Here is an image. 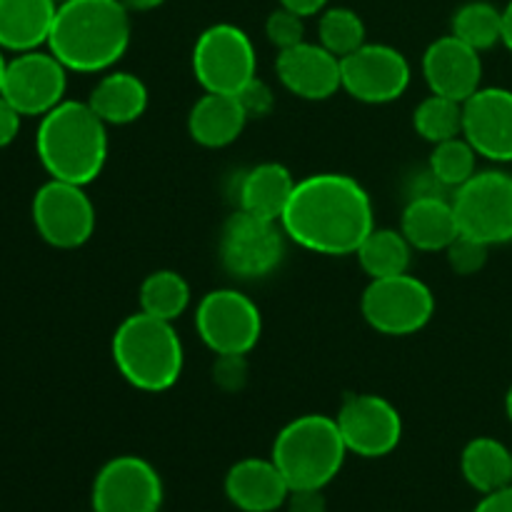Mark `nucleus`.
I'll return each instance as SVG.
<instances>
[{"label": "nucleus", "mask_w": 512, "mask_h": 512, "mask_svg": "<svg viewBox=\"0 0 512 512\" xmlns=\"http://www.w3.org/2000/svg\"><path fill=\"white\" fill-rule=\"evenodd\" d=\"M283 8L293 10V13L303 15V18H310V15H320L325 8H328L330 0H278Z\"/></svg>", "instance_id": "nucleus-39"}, {"label": "nucleus", "mask_w": 512, "mask_h": 512, "mask_svg": "<svg viewBox=\"0 0 512 512\" xmlns=\"http://www.w3.org/2000/svg\"><path fill=\"white\" fill-rule=\"evenodd\" d=\"M163 478L140 455H115L98 470L90 490L93 512H160Z\"/></svg>", "instance_id": "nucleus-13"}, {"label": "nucleus", "mask_w": 512, "mask_h": 512, "mask_svg": "<svg viewBox=\"0 0 512 512\" xmlns=\"http://www.w3.org/2000/svg\"><path fill=\"white\" fill-rule=\"evenodd\" d=\"M505 415H508V420L512 423V385L508 388V393H505Z\"/></svg>", "instance_id": "nucleus-42"}, {"label": "nucleus", "mask_w": 512, "mask_h": 512, "mask_svg": "<svg viewBox=\"0 0 512 512\" xmlns=\"http://www.w3.org/2000/svg\"><path fill=\"white\" fill-rule=\"evenodd\" d=\"M265 38H268V43L273 48H278V53L280 50L293 48V45L305 40V18L293 13V10L283 8V5H278L268 15V20H265Z\"/></svg>", "instance_id": "nucleus-33"}, {"label": "nucleus", "mask_w": 512, "mask_h": 512, "mask_svg": "<svg viewBox=\"0 0 512 512\" xmlns=\"http://www.w3.org/2000/svg\"><path fill=\"white\" fill-rule=\"evenodd\" d=\"M198 338L215 355H248L263 335V315L250 295L215 288L200 298L193 313Z\"/></svg>", "instance_id": "nucleus-9"}, {"label": "nucleus", "mask_w": 512, "mask_h": 512, "mask_svg": "<svg viewBox=\"0 0 512 512\" xmlns=\"http://www.w3.org/2000/svg\"><path fill=\"white\" fill-rule=\"evenodd\" d=\"M445 258H448L450 270H453L455 275L468 278V275H478L480 270L488 265L490 245L483 243V240H475L470 238V235L460 233L458 238L445 248Z\"/></svg>", "instance_id": "nucleus-32"}, {"label": "nucleus", "mask_w": 512, "mask_h": 512, "mask_svg": "<svg viewBox=\"0 0 512 512\" xmlns=\"http://www.w3.org/2000/svg\"><path fill=\"white\" fill-rule=\"evenodd\" d=\"M358 263L370 280L410 273L413 245L395 228H373L358 248Z\"/></svg>", "instance_id": "nucleus-26"}, {"label": "nucleus", "mask_w": 512, "mask_h": 512, "mask_svg": "<svg viewBox=\"0 0 512 512\" xmlns=\"http://www.w3.org/2000/svg\"><path fill=\"white\" fill-rule=\"evenodd\" d=\"M20 120H23V115L0 95V148H8L18 138Z\"/></svg>", "instance_id": "nucleus-37"}, {"label": "nucleus", "mask_w": 512, "mask_h": 512, "mask_svg": "<svg viewBox=\"0 0 512 512\" xmlns=\"http://www.w3.org/2000/svg\"><path fill=\"white\" fill-rule=\"evenodd\" d=\"M318 43L338 58H345L368 43V28L353 8L328 5L318 15Z\"/></svg>", "instance_id": "nucleus-30"}, {"label": "nucleus", "mask_w": 512, "mask_h": 512, "mask_svg": "<svg viewBox=\"0 0 512 512\" xmlns=\"http://www.w3.org/2000/svg\"><path fill=\"white\" fill-rule=\"evenodd\" d=\"M463 138L480 158L512 163V90L488 85L463 103Z\"/></svg>", "instance_id": "nucleus-16"}, {"label": "nucleus", "mask_w": 512, "mask_h": 512, "mask_svg": "<svg viewBox=\"0 0 512 512\" xmlns=\"http://www.w3.org/2000/svg\"><path fill=\"white\" fill-rule=\"evenodd\" d=\"M5 65H8V58L3 55V48H0V88H3V78H5Z\"/></svg>", "instance_id": "nucleus-43"}, {"label": "nucleus", "mask_w": 512, "mask_h": 512, "mask_svg": "<svg viewBox=\"0 0 512 512\" xmlns=\"http://www.w3.org/2000/svg\"><path fill=\"white\" fill-rule=\"evenodd\" d=\"M423 78L430 93L465 103L483 88V58L453 33L433 40L423 53Z\"/></svg>", "instance_id": "nucleus-18"}, {"label": "nucleus", "mask_w": 512, "mask_h": 512, "mask_svg": "<svg viewBox=\"0 0 512 512\" xmlns=\"http://www.w3.org/2000/svg\"><path fill=\"white\" fill-rule=\"evenodd\" d=\"M473 512H512V485L483 495V500L475 505Z\"/></svg>", "instance_id": "nucleus-38"}, {"label": "nucleus", "mask_w": 512, "mask_h": 512, "mask_svg": "<svg viewBox=\"0 0 512 512\" xmlns=\"http://www.w3.org/2000/svg\"><path fill=\"white\" fill-rule=\"evenodd\" d=\"M110 355L120 378L140 393H165L185 368L183 340L175 325L143 310L120 320L110 340Z\"/></svg>", "instance_id": "nucleus-4"}, {"label": "nucleus", "mask_w": 512, "mask_h": 512, "mask_svg": "<svg viewBox=\"0 0 512 512\" xmlns=\"http://www.w3.org/2000/svg\"><path fill=\"white\" fill-rule=\"evenodd\" d=\"M235 98L240 100V105H243L245 115H248V120H255V118H268L270 113H273L275 108V93L273 88H270L265 80H260L258 75H255L253 80H250L248 85H245L243 90H240Z\"/></svg>", "instance_id": "nucleus-35"}, {"label": "nucleus", "mask_w": 512, "mask_h": 512, "mask_svg": "<svg viewBox=\"0 0 512 512\" xmlns=\"http://www.w3.org/2000/svg\"><path fill=\"white\" fill-rule=\"evenodd\" d=\"M190 65L203 93L238 95L258 75V53L243 28L215 23L195 40Z\"/></svg>", "instance_id": "nucleus-6"}, {"label": "nucleus", "mask_w": 512, "mask_h": 512, "mask_svg": "<svg viewBox=\"0 0 512 512\" xmlns=\"http://www.w3.org/2000/svg\"><path fill=\"white\" fill-rule=\"evenodd\" d=\"M290 485L273 458H243L225 473V498L240 512H275L285 508Z\"/></svg>", "instance_id": "nucleus-19"}, {"label": "nucleus", "mask_w": 512, "mask_h": 512, "mask_svg": "<svg viewBox=\"0 0 512 512\" xmlns=\"http://www.w3.org/2000/svg\"><path fill=\"white\" fill-rule=\"evenodd\" d=\"M130 10L120 0H65L58 5L48 50L70 73H108L130 48Z\"/></svg>", "instance_id": "nucleus-2"}, {"label": "nucleus", "mask_w": 512, "mask_h": 512, "mask_svg": "<svg viewBox=\"0 0 512 512\" xmlns=\"http://www.w3.org/2000/svg\"><path fill=\"white\" fill-rule=\"evenodd\" d=\"M190 285L178 270H153L150 275H145V280L140 283L138 290V303L140 310L153 318L168 320L175 323L180 315H185V310L190 308Z\"/></svg>", "instance_id": "nucleus-27"}, {"label": "nucleus", "mask_w": 512, "mask_h": 512, "mask_svg": "<svg viewBox=\"0 0 512 512\" xmlns=\"http://www.w3.org/2000/svg\"><path fill=\"white\" fill-rule=\"evenodd\" d=\"M400 230L420 253H440L460 235L453 195H423L410 198L400 215Z\"/></svg>", "instance_id": "nucleus-20"}, {"label": "nucleus", "mask_w": 512, "mask_h": 512, "mask_svg": "<svg viewBox=\"0 0 512 512\" xmlns=\"http://www.w3.org/2000/svg\"><path fill=\"white\" fill-rule=\"evenodd\" d=\"M285 243L288 235L278 220L235 210L220 228L218 258L233 278L263 280L283 263Z\"/></svg>", "instance_id": "nucleus-8"}, {"label": "nucleus", "mask_w": 512, "mask_h": 512, "mask_svg": "<svg viewBox=\"0 0 512 512\" xmlns=\"http://www.w3.org/2000/svg\"><path fill=\"white\" fill-rule=\"evenodd\" d=\"M450 33L478 53L503 45V8L488 0H470L453 13Z\"/></svg>", "instance_id": "nucleus-28"}, {"label": "nucleus", "mask_w": 512, "mask_h": 512, "mask_svg": "<svg viewBox=\"0 0 512 512\" xmlns=\"http://www.w3.org/2000/svg\"><path fill=\"white\" fill-rule=\"evenodd\" d=\"M270 458L290 490H325L343 470L348 448L335 415H298L278 430Z\"/></svg>", "instance_id": "nucleus-5"}, {"label": "nucleus", "mask_w": 512, "mask_h": 512, "mask_svg": "<svg viewBox=\"0 0 512 512\" xmlns=\"http://www.w3.org/2000/svg\"><path fill=\"white\" fill-rule=\"evenodd\" d=\"M460 233L493 245L512 243V173L478 170L453 193Z\"/></svg>", "instance_id": "nucleus-10"}, {"label": "nucleus", "mask_w": 512, "mask_h": 512, "mask_svg": "<svg viewBox=\"0 0 512 512\" xmlns=\"http://www.w3.org/2000/svg\"><path fill=\"white\" fill-rule=\"evenodd\" d=\"M295 183L298 180L293 178V173L283 163L268 160V163L253 165V168L240 175L238 188H235L238 210L280 223L290 203V195L295 190Z\"/></svg>", "instance_id": "nucleus-22"}, {"label": "nucleus", "mask_w": 512, "mask_h": 512, "mask_svg": "<svg viewBox=\"0 0 512 512\" xmlns=\"http://www.w3.org/2000/svg\"><path fill=\"white\" fill-rule=\"evenodd\" d=\"M365 323L388 338L420 333L435 315V295L418 275H390L370 280L360 298Z\"/></svg>", "instance_id": "nucleus-7"}, {"label": "nucleus", "mask_w": 512, "mask_h": 512, "mask_svg": "<svg viewBox=\"0 0 512 512\" xmlns=\"http://www.w3.org/2000/svg\"><path fill=\"white\" fill-rule=\"evenodd\" d=\"M343 90L365 105H388L403 98L413 80L410 60L388 43H365L340 58Z\"/></svg>", "instance_id": "nucleus-12"}, {"label": "nucleus", "mask_w": 512, "mask_h": 512, "mask_svg": "<svg viewBox=\"0 0 512 512\" xmlns=\"http://www.w3.org/2000/svg\"><path fill=\"white\" fill-rule=\"evenodd\" d=\"M275 75L290 95L310 100V103L328 100L338 90H343L338 55H333L320 43H308V40L288 50H280L275 58Z\"/></svg>", "instance_id": "nucleus-17"}, {"label": "nucleus", "mask_w": 512, "mask_h": 512, "mask_svg": "<svg viewBox=\"0 0 512 512\" xmlns=\"http://www.w3.org/2000/svg\"><path fill=\"white\" fill-rule=\"evenodd\" d=\"M503 45L512 53V0L503 8Z\"/></svg>", "instance_id": "nucleus-41"}, {"label": "nucleus", "mask_w": 512, "mask_h": 512, "mask_svg": "<svg viewBox=\"0 0 512 512\" xmlns=\"http://www.w3.org/2000/svg\"><path fill=\"white\" fill-rule=\"evenodd\" d=\"M413 128L430 145L458 138L463 135V103L430 93L413 110Z\"/></svg>", "instance_id": "nucleus-29"}, {"label": "nucleus", "mask_w": 512, "mask_h": 512, "mask_svg": "<svg viewBox=\"0 0 512 512\" xmlns=\"http://www.w3.org/2000/svg\"><path fill=\"white\" fill-rule=\"evenodd\" d=\"M280 225L308 253L345 258L358 253L375 228V208L353 175L313 173L295 183Z\"/></svg>", "instance_id": "nucleus-1"}, {"label": "nucleus", "mask_w": 512, "mask_h": 512, "mask_svg": "<svg viewBox=\"0 0 512 512\" xmlns=\"http://www.w3.org/2000/svg\"><path fill=\"white\" fill-rule=\"evenodd\" d=\"M460 473L480 495L512 485V448L490 435H478L460 453Z\"/></svg>", "instance_id": "nucleus-25"}, {"label": "nucleus", "mask_w": 512, "mask_h": 512, "mask_svg": "<svg viewBox=\"0 0 512 512\" xmlns=\"http://www.w3.org/2000/svg\"><path fill=\"white\" fill-rule=\"evenodd\" d=\"M55 0H0V48L28 53L48 45Z\"/></svg>", "instance_id": "nucleus-23"}, {"label": "nucleus", "mask_w": 512, "mask_h": 512, "mask_svg": "<svg viewBox=\"0 0 512 512\" xmlns=\"http://www.w3.org/2000/svg\"><path fill=\"white\" fill-rule=\"evenodd\" d=\"M70 70L50 50L15 53L5 65L0 95L28 118H43L60 105L68 93Z\"/></svg>", "instance_id": "nucleus-15"}, {"label": "nucleus", "mask_w": 512, "mask_h": 512, "mask_svg": "<svg viewBox=\"0 0 512 512\" xmlns=\"http://www.w3.org/2000/svg\"><path fill=\"white\" fill-rule=\"evenodd\" d=\"M248 125L243 105L235 95L203 93L188 113V135L200 148L220 150L233 145Z\"/></svg>", "instance_id": "nucleus-21"}, {"label": "nucleus", "mask_w": 512, "mask_h": 512, "mask_svg": "<svg viewBox=\"0 0 512 512\" xmlns=\"http://www.w3.org/2000/svg\"><path fill=\"white\" fill-rule=\"evenodd\" d=\"M120 3H123L130 13H148V10L160 8L165 0H120Z\"/></svg>", "instance_id": "nucleus-40"}, {"label": "nucleus", "mask_w": 512, "mask_h": 512, "mask_svg": "<svg viewBox=\"0 0 512 512\" xmlns=\"http://www.w3.org/2000/svg\"><path fill=\"white\" fill-rule=\"evenodd\" d=\"M478 158L480 155L475 153L473 145H470L463 135H458V138H450L433 145V153H430L428 158V168L443 188L455 193L460 185H465L475 173H478Z\"/></svg>", "instance_id": "nucleus-31"}, {"label": "nucleus", "mask_w": 512, "mask_h": 512, "mask_svg": "<svg viewBox=\"0 0 512 512\" xmlns=\"http://www.w3.org/2000/svg\"><path fill=\"white\" fill-rule=\"evenodd\" d=\"M348 453L358 458H385L403 440V415L388 398L375 393H350L335 415Z\"/></svg>", "instance_id": "nucleus-14"}, {"label": "nucleus", "mask_w": 512, "mask_h": 512, "mask_svg": "<svg viewBox=\"0 0 512 512\" xmlns=\"http://www.w3.org/2000/svg\"><path fill=\"white\" fill-rule=\"evenodd\" d=\"M33 225L40 240L58 250L83 248L95 233L98 213L85 185L50 178L33 195Z\"/></svg>", "instance_id": "nucleus-11"}, {"label": "nucleus", "mask_w": 512, "mask_h": 512, "mask_svg": "<svg viewBox=\"0 0 512 512\" xmlns=\"http://www.w3.org/2000/svg\"><path fill=\"white\" fill-rule=\"evenodd\" d=\"M248 355H215L213 383L225 393H240L248 385Z\"/></svg>", "instance_id": "nucleus-34"}, {"label": "nucleus", "mask_w": 512, "mask_h": 512, "mask_svg": "<svg viewBox=\"0 0 512 512\" xmlns=\"http://www.w3.org/2000/svg\"><path fill=\"white\" fill-rule=\"evenodd\" d=\"M108 125L88 100H68L45 113L35 133V153L45 173L55 180L90 185L108 163Z\"/></svg>", "instance_id": "nucleus-3"}, {"label": "nucleus", "mask_w": 512, "mask_h": 512, "mask_svg": "<svg viewBox=\"0 0 512 512\" xmlns=\"http://www.w3.org/2000/svg\"><path fill=\"white\" fill-rule=\"evenodd\" d=\"M55 3H58V5H60V3H65V0H55Z\"/></svg>", "instance_id": "nucleus-44"}, {"label": "nucleus", "mask_w": 512, "mask_h": 512, "mask_svg": "<svg viewBox=\"0 0 512 512\" xmlns=\"http://www.w3.org/2000/svg\"><path fill=\"white\" fill-rule=\"evenodd\" d=\"M148 103V85L128 70H108L88 95V105L108 128L140 120L148 110Z\"/></svg>", "instance_id": "nucleus-24"}, {"label": "nucleus", "mask_w": 512, "mask_h": 512, "mask_svg": "<svg viewBox=\"0 0 512 512\" xmlns=\"http://www.w3.org/2000/svg\"><path fill=\"white\" fill-rule=\"evenodd\" d=\"M288 512H328V500H325L323 490H290Z\"/></svg>", "instance_id": "nucleus-36"}]
</instances>
